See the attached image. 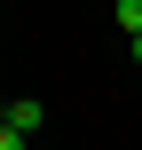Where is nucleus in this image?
Masks as SVG:
<instances>
[{
  "instance_id": "f257e3e1",
  "label": "nucleus",
  "mask_w": 142,
  "mask_h": 150,
  "mask_svg": "<svg viewBox=\"0 0 142 150\" xmlns=\"http://www.w3.org/2000/svg\"><path fill=\"white\" fill-rule=\"evenodd\" d=\"M0 119H8V127H24V134H40V127H47V111H40L32 95H16V103H0Z\"/></svg>"
},
{
  "instance_id": "f03ea898",
  "label": "nucleus",
  "mask_w": 142,
  "mask_h": 150,
  "mask_svg": "<svg viewBox=\"0 0 142 150\" xmlns=\"http://www.w3.org/2000/svg\"><path fill=\"white\" fill-rule=\"evenodd\" d=\"M111 16H119V32H126V40H134V32H142V0H119Z\"/></svg>"
},
{
  "instance_id": "7ed1b4c3",
  "label": "nucleus",
  "mask_w": 142,
  "mask_h": 150,
  "mask_svg": "<svg viewBox=\"0 0 142 150\" xmlns=\"http://www.w3.org/2000/svg\"><path fill=\"white\" fill-rule=\"evenodd\" d=\"M32 142V134H24V127H8V119H0V150H24Z\"/></svg>"
},
{
  "instance_id": "20e7f679",
  "label": "nucleus",
  "mask_w": 142,
  "mask_h": 150,
  "mask_svg": "<svg viewBox=\"0 0 142 150\" xmlns=\"http://www.w3.org/2000/svg\"><path fill=\"white\" fill-rule=\"evenodd\" d=\"M134 63H142V32H134Z\"/></svg>"
}]
</instances>
